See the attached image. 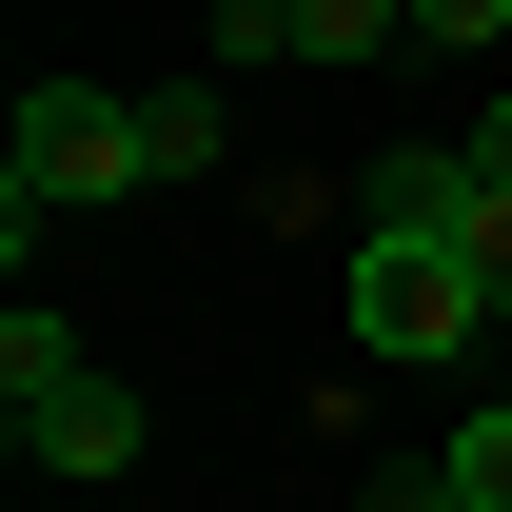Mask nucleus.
<instances>
[{"label":"nucleus","mask_w":512,"mask_h":512,"mask_svg":"<svg viewBox=\"0 0 512 512\" xmlns=\"http://www.w3.org/2000/svg\"><path fill=\"white\" fill-rule=\"evenodd\" d=\"M493 335V276L453 237V138H394L355 178V355H473Z\"/></svg>","instance_id":"obj_1"},{"label":"nucleus","mask_w":512,"mask_h":512,"mask_svg":"<svg viewBox=\"0 0 512 512\" xmlns=\"http://www.w3.org/2000/svg\"><path fill=\"white\" fill-rule=\"evenodd\" d=\"M79 197H138V99L40 79V99H20V138H0V217H20V256H40V217H79Z\"/></svg>","instance_id":"obj_2"},{"label":"nucleus","mask_w":512,"mask_h":512,"mask_svg":"<svg viewBox=\"0 0 512 512\" xmlns=\"http://www.w3.org/2000/svg\"><path fill=\"white\" fill-rule=\"evenodd\" d=\"M20 453H40V473H138V394L79 355V375H40V394H20Z\"/></svg>","instance_id":"obj_3"},{"label":"nucleus","mask_w":512,"mask_h":512,"mask_svg":"<svg viewBox=\"0 0 512 512\" xmlns=\"http://www.w3.org/2000/svg\"><path fill=\"white\" fill-rule=\"evenodd\" d=\"M217 138H237V119H217L197 79H178V99H138V197H178V178H217Z\"/></svg>","instance_id":"obj_4"},{"label":"nucleus","mask_w":512,"mask_h":512,"mask_svg":"<svg viewBox=\"0 0 512 512\" xmlns=\"http://www.w3.org/2000/svg\"><path fill=\"white\" fill-rule=\"evenodd\" d=\"M394 40H414V0H296V60H335V79L394 60Z\"/></svg>","instance_id":"obj_5"},{"label":"nucleus","mask_w":512,"mask_h":512,"mask_svg":"<svg viewBox=\"0 0 512 512\" xmlns=\"http://www.w3.org/2000/svg\"><path fill=\"white\" fill-rule=\"evenodd\" d=\"M434 493H453V512H512V414H473V434L434 453Z\"/></svg>","instance_id":"obj_6"},{"label":"nucleus","mask_w":512,"mask_h":512,"mask_svg":"<svg viewBox=\"0 0 512 512\" xmlns=\"http://www.w3.org/2000/svg\"><path fill=\"white\" fill-rule=\"evenodd\" d=\"M296 60V0H217V79H276Z\"/></svg>","instance_id":"obj_7"},{"label":"nucleus","mask_w":512,"mask_h":512,"mask_svg":"<svg viewBox=\"0 0 512 512\" xmlns=\"http://www.w3.org/2000/svg\"><path fill=\"white\" fill-rule=\"evenodd\" d=\"M414 40H453V60H493V40H512V0H414Z\"/></svg>","instance_id":"obj_8"},{"label":"nucleus","mask_w":512,"mask_h":512,"mask_svg":"<svg viewBox=\"0 0 512 512\" xmlns=\"http://www.w3.org/2000/svg\"><path fill=\"white\" fill-rule=\"evenodd\" d=\"M473 178H512V99H493V119H473Z\"/></svg>","instance_id":"obj_9"}]
</instances>
